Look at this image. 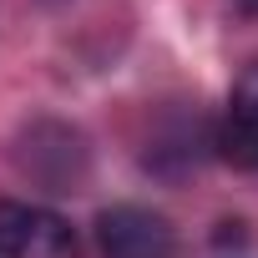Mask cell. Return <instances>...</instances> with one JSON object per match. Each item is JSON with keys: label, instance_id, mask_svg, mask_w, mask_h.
<instances>
[{"label": "cell", "instance_id": "cell-1", "mask_svg": "<svg viewBox=\"0 0 258 258\" xmlns=\"http://www.w3.org/2000/svg\"><path fill=\"white\" fill-rule=\"evenodd\" d=\"M0 258H81V243L61 213L0 198Z\"/></svg>", "mask_w": 258, "mask_h": 258}, {"label": "cell", "instance_id": "cell-2", "mask_svg": "<svg viewBox=\"0 0 258 258\" xmlns=\"http://www.w3.org/2000/svg\"><path fill=\"white\" fill-rule=\"evenodd\" d=\"M96 248L101 258H177V233L152 208L116 203L96 218Z\"/></svg>", "mask_w": 258, "mask_h": 258}, {"label": "cell", "instance_id": "cell-3", "mask_svg": "<svg viewBox=\"0 0 258 258\" xmlns=\"http://www.w3.org/2000/svg\"><path fill=\"white\" fill-rule=\"evenodd\" d=\"M218 157L233 167H258V66H248L228 96V111L213 137Z\"/></svg>", "mask_w": 258, "mask_h": 258}, {"label": "cell", "instance_id": "cell-4", "mask_svg": "<svg viewBox=\"0 0 258 258\" xmlns=\"http://www.w3.org/2000/svg\"><path fill=\"white\" fill-rule=\"evenodd\" d=\"M238 11H248V16H258V0H238Z\"/></svg>", "mask_w": 258, "mask_h": 258}]
</instances>
